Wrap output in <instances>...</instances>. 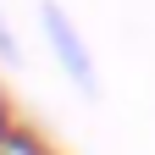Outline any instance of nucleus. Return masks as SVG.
Masks as SVG:
<instances>
[{
  "label": "nucleus",
  "mask_w": 155,
  "mask_h": 155,
  "mask_svg": "<svg viewBox=\"0 0 155 155\" xmlns=\"http://www.w3.org/2000/svg\"><path fill=\"white\" fill-rule=\"evenodd\" d=\"M39 33H45V50H50V61L61 67V78L78 94L100 100V94H105V78H100V55H94L83 22H78L61 0H39Z\"/></svg>",
  "instance_id": "f257e3e1"
},
{
  "label": "nucleus",
  "mask_w": 155,
  "mask_h": 155,
  "mask_svg": "<svg viewBox=\"0 0 155 155\" xmlns=\"http://www.w3.org/2000/svg\"><path fill=\"white\" fill-rule=\"evenodd\" d=\"M0 61H6V67H22V39H17V28L6 22V11H0Z\"/></svg>",
  "instance_id": "7ed1b4c3"
},
{
  "label": "nucleus",
  "mask_w": 155,
  "mask_h": 155,
  "mask_svg": "<svg viewBox=\"0 0 155 155\" xmlns=\"http://www.w3.org/2000/svg\"><path fill=\"white\" fill-rule=\"evenodd\" d=\"M0 150H11V155H55L39 133H28V127H11L6 139H0Z\"/></svg>",
  "instance_id": "f03ea898"
}]
</instances>
